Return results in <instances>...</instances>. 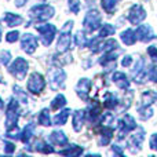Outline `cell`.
<instances>
[{
  "mask_svg": "<svg viewBox=\"0 0 157 157\" xmlns=\"http://www.w3.org/2000/svg\"><path fill=\"white\" fill-rule=\"evenodd\" d=\"M18 102L19 101L11 99V102L8 103L7 108V117H6V128L8 131V135L10 138H18L17 132H18V127H17V123H18Z\"/></svg>",
  "mask_w": 157,
  "mask_h": 157,
  "instance_id": "cell-1",
  "label": "cell"
},
{
  "mask_svg": "<svg viewBox=\"0 0 157 157\" xmlns=\"http://www.w3.org/2000/svg\"><path fill=\"white\" fill-rule=\"evenodd\" d=\"M52 15H54V8L48 4L35 6V7L29 11V17L32 18V21H36V22L48 21Z\"/></svg>",
  "mask_w": 157,
  "mask_h": 157,
  "instance_id": "cell-2",
  "label": "cell"
},
{
  "mask_svg": "<svg viewBox=\"0 0 157 157\" xmlns=\"http://www.w3.org/2000/svg\"><path fill=\"white\" fill-rule=\"evenodd\" d=\"M72 25L73 22L68 21L65 24V26L62 28L61 30V36H59V40H58V51L59 52H66L69 48H71V41H72V36H71V29H72Z\"/></svg>",
  "mask_w": 157,
  "mask_h": 157,
  "instance_id": "cell-3",
  "label": "cell"
},
{
  "mask_svg": "<svg viewBox=\"0 0 157 157\" xmlns=\"http://www.w3.org/2000/svg\"><path fill=\"white\" fill-rule=\"evenodd\" d=\"M83 25H84V29H86L87 33H92L94 30H97L98 28L101 26V15L98 11L95 10H91L86 14L84 17V21H83Z\"/></svg>",
  "mask_w": 157,
  "mask_h": 157,
  "instance_id": "cell-4",
  "label": "cell"
},
{
  "mask_svg": "<svg viewBox=\"0 0 157 157\" xmlns=\"http://www.w3.org/2000/svg\"><path fill=\"white\" fill-rule=\"evenodd\" d=\"M28 61L24 59V58H17L15 61L13 62V65L10 66V73L13 76H15L18 80H24L25 76H26V72H28Z\"/></svg>",
  "mask_w": 157,
  "mask_h": 157,
  "instance_id": "cell-5",
  "label": "cell"
},
{
  "mask_svg": "<svg viewBox=\"0 0 157 157\" xmlns=\"http://www.w3.org/2000/svg\"><path fill=\"white\" fill-rule=\"evenodd\" d=\"M36 29H37V32L40 33L41 41H43L44 46H50L51 41L54 40L55 33H57V28H55L54 25L46 24V25H37Z\"/></svg>",
  "mask_w": 157,
  "mask_h": 157,
  "instance_id": "cell-6",
  "label": "cell"
},
{
  "mask_svg": "<svg viewBox=\"0 0 157 157\" xmlns=\"http://www.w3.org/2000/svg\"><path fill=\"white\" fill-rule=\"evenodd\" d=\"M44 86H46V81H44V77L41 76L40 73L35 72L29 76V80H28V90H29L32 94H39V92L43 91Z\"/></svg>",
  "mask_w": 157,
  "mask_h": 157,
  "instance_id": "cell-7",
  "label": "cell"
},
{
  "mask_svg": "<svg viewBox=\"0 0 157 157\" xmlns=\"http://www.w3.org/2000/svg\"><path fill=\"white\" fill-rule=\"evenodd\" d=\"M146 18V11L144 10L141 4H134L128 11V21L132 25H138Z\"/></svg>",
  "mask_w": 157,
  "mask_h": 157,
  "instance_id": "cell-8",
  "label": "cell"
},
{
  "mask_svg": "<svg viewBox=\"0 0 157 157\" xmlns=\"http://www.w3.org/2000/svg\"><path fill=\"white\" fill-rule=\"evenodd\" d=\"M134 33H135V39L139 41H149L156 37L150 25H139Z\"/></svg>",
  "mask_w": 157,
  "mask_h": 157,
  "instance_id": "cell-9",
  "label": "cell"
},
{
  "mask_svg": "<svg viewBox=\"0 0 157 157\" xmlns=\"http://www.w3.org/2000/svg\"><path fill=\"white\" fill-rule=\"evenodd\" d=\"M21 47L26 54H33L35 50L37 48V39L33 35H30V33H26V35L22 36Z\"/></svg>",
  "mask_w": 157,
  "mask_h": 157,
  "instance_id": "cell-10",
  "label": "cell"
},
{
  "mask_svg": "<svg viewBox=\"0 0 157 157\" xmlns=\"http://www.w3.org/2000/svg\"><path fill=\"white\" fill-rule=\"evenodd\" d=\"M90 90H91V81H90L88 78H81V80L78 81L77 87H76L77 95L83 101H87V98H88V94H90Z\"/></svg>",
  "mask_w": 157,
  "mask_h": 157,
  "instance_id": "cell-11",
  "label": "cell"
},
{
  "mask_svg": "<svg viewBox=\"0 0 157 157\" xmlns=\"http://www.w3.org/2000/svg\"><path fill=\"white\" fill-rule=\"evenodd\" d=\"M120 128H121L120 136H123L125 132H130V131L135 130V128H136V123H135V120L132 119V116H130V114H125L124 119H123V121L120 123Z\"/></svg>",
  "mask_w": 157,
  "mask_h": 157,
  "instance_id": "cell-12",
  "label": "cell"
},
{
  "mask_svg": "<svg viewBox=\"0 0 157 157\" xmlns=\"http://www.w3.org/2000/svg\"><path fill=\"white\" fill-rule=\"evenodd\" d=\"M99 141H98V144L101 145V146H105V145H108L109 142H110L112 136H113V130L112 128H109L108 125H103L102 128L99 130Z\"/></svg>",
  "mask_w": 157,
  "mask_h": 157,
  "instance_id": "cell-13",
  "label": "cell"
},
{
  "mask_svg": "<svg viewBox=\"0 0 157 157\" xmlns=\"http://www.w3.org/2000/svg\"><path fill=\"white\" fill-rule=\"evenodd\" d=\"M65 72L61 71V69H58V71H55L54 73H52V80H51V88L54 90H58L61 88V87L63 86V81H65Z\"/></svg>",
  "mask_w": 157,
  "mask_h": 157,
  "instance_id": "cell-14",
  "label": "cell"
},
{
  "mask_svg": "<svg viewBox=\"0 0 157 157\" xmlns=\"http://www.w3.org/2000/svg\"><path fill=\"white\" fill-rule=\"evenodd\" d=\"M50 142L54 145H59V146H63V145L68 144V138L66 135L62 132V131H54L52 134H50Z\"/></svg>",
  "mask_w": 157,
  "mask_h": 157,
  "instance_id": "cell-15",
  "label": "cell"
},
{
  "mask_svg": "<svg viewBox=\"0 0 157 157\" xmlns=\"http://www.w3.org/2000/svg\"><path fill=\"white\" fill-rule=\"evenodd\" d=\"M113 80H114V83L117 84V87L121 90H127L128 87H130V81H128L127 76H125L124 73H121V72H116V73L113 75Z\"/></svg>",
  "mask_w": 157,
  "mask_h": 157,
  "instance_id": "cell-16",
  "label": "cell"
},
{
  "mask_svg": "<svg viewBox=\"0 0 157 157\" xmlns=\"http://www.w3.org/2000/svg\"><path fill=\"white\" fill-rule=\"evenodd\" d=\"M84 117H86V112L84 110H77L76 113L73 114V130L78 132V131L81 130V127H83L84 124Z\"/></svg>",
  "mask_w": 157,
  "mask_h": 157,
  "instance_id": "cell-17",
  "label": "cell"
},
{
  "mask_svg": "<svg viewBox=\"0 0 157 157\" xmlns=\"http://www.w3.org/2000/svg\"><path fill=\"white\" fill-rule=\"evenodd\" d=\"M4 22L7 24V26H18L24 22V19H22V17L15 15L13 13H7L4 15Z\"/></svg>",
  "mask_w": 157,
  "mask_h": 157,
  "instance_id": "cell-18",
  "label": "cell"
},
{
  "mask_svg": "<svg viewBox=\"0 0 157 157\" xmlns=\"http://www.w3.org/2000/svg\"><path fill=\"white\" fill-rule=\"evenodd\" d=\"M87 113H88L90 121H94V120L97 119L98 116H99V113H101V105L98 103V101H92V103L90 105Z\"/></svg>",
  "mask_w": 157,
  "mask_h": 157,
  "instance_id": "cell-19",
  "label": "cell"
},
{
  "mask_svg": "<svg viewBox=\"0 0 157 157\" xmlns=\"http://www.w3.org/2000/svg\"><path fill=\"white\" fill-rule=\"evenodd\" d=\"M121 40H123V43L127 44V46H132V44L136 41V39H135V33H134V30H131V29L124 30V32L121 33Z\"/></svg>",
  "mask_w": 157,
  "mask_h": 157,
  "instance_id": "cell-20",
  "label": "cell"
},
{
  "mask_svg": "<svg viewBox=\"0 0 157 157\" xmlns=\"http://www.w3.org/2000/svg\"><path fill=\"white\" fill-rule=\"evenodd\" d=\"M33 128H35V125L30 123V124H28L26 127L24 128V131H22V134H21V136H19V139H21L24 144H28L29 142V139L32 138V135H33Z\"/></svg>",
  "mask_w": 157,
  "mask_h": 157,
  "instance_id": "cell-21",
  "label": "cell"
},
{
  "mask_svg": "<svg viewBox=\"0 0 157 157\" xmlns=\"http://www.w3.org/2000/svg\"><path fill=\"white\" fill-rule=\"evenodd\" d=\"M65 105H66V98L63 97L62 94H58L57 97L54 98V101L51 102V109L52 110H58V109H61Z\"/></svg>",
  "mask_w": 157,
  "mask_h": 157,
  "instance_id": "cell-22",
  "label": "cell"
},
{
  "mask_svg": "<svg viewBox=\"0 0 157 157\" xmlns=\"http://www.w3.org/2000/svg\"><path fill=\"white\" fill-rule=\"evenodd\" d=\"M69 113H71V110L69 109H65V110H62L59 114H57V116L54 117V125H62L66 123V119H68Z\"/></svg>",
  "mask_w": 157,
  "mask_h": 157,
  "instance_id": "cell-23",
  "label": "cell"
},
{
  "mask_svg": "<svg viewBox=\"0 0 157 157\" xmlns=\"http://www.w3.org/2000/svg\"><path fill=\"white\" fill-rule=\"evenodd\" d=\"M59 153L63 156H80L83 153V149L78 146H69L66 149H62Z\"/></svg>",
  "mask_w": 157,
  "mask_h": 157,
  "instance_id": "cell-24",
  "label": "cell"
},
{
  "mask_svg": "<svg viewBox=\"0 0 157 157\" xmlns=\"http://www.w3.org/2000/svg\"><path fill=\"white\" fill-rule=\"evenodd\" d=\"M39 123L44 127H48L51 125V120H50V113H48V109H43L39 114Z\"/></svg>",
  "mask_w": 157,
  "mask_h": 157,
  "instance_id": "cell-25",
  "label": "cell"
},
{
  "mask_svg": "<svg viewBox=\"0 0 157 157\" xmlns=\"http://www.w3.org/2000/svg\"><path fill=\"white\" fill-rule=\"evenodd\" d=\"M105 108H108V109H113L114 106L117 105V98L114 97L112 92H106L105 94Z\"/></svg>",
  "mask_w": 157,
  "mask_h": 157,
  "instance_id": "cell-26",
  "label": "cell"
},
{
  "mask_svg": "<svg viewBox=\"0 0 157 157\" xmlns=\"http://www.w3.org/2000/svg\"><path fill=\"white\" fill-rule=\"evenodd\" d=\"M119 0H102V7L106 13L109 14H113L114 13V8H116V4Z\"/></svg>",
  "mask_w": 157,
  "mask_h": 157,
  "instance_id": "cell-27",
  "label": "cell"
},
{
  "mask_svg": "<svg viewBox=\"0 0 157 157\" xmlns=\"http://www.w3.org/2000/svg\"><path fill=\"white\" fill-rule=\"evenodd\" d=\"M138 112H139V117H141V120H147L149 117H152V114H153V110H152L150 106L142 105V108H139Z\"/></svg>",
  "mask_w": 157,
  "mask_h": 157,
  "instance_id": "cell-28",
  "label": "cell"
},
{
  "mask_svg": "<svg viewBox=\"0 0 157 157\" xmlns=\"http://www.w3.org/2000/svg\"><path fill=\"white\" fill-rule=\"evenodd\" d=\"M75 43H76L78 47H86L87 43H88V40H87L86 35H84L81 30H78L76 35H75Z\"/></svg>",
  "mask_w": 157,
  "mask_h": 157,
  "instance_id": "cell-29",
  "label": "cell"
},
{
  "mask_svg": "<svg viewBox=\"0 0 157 157\" xmlns=\"http://www.w3.org/2000/svg\"><path fill=\"white\" fill-rule=\"evenodd\" d=\"M113 33H114V28L112 26V25H103L99 30V37L103 39V37H106V36L113 35Z\"/></svg>",
  "mask_w": 157,
  "mask_h": 157,
  "instance_id": "cell-30",
  "label": "cell"
},
{
  "mask_svg": "<svg viewBox=\"0 0 157 157\" xmlns=\"http://www.w3.org/2000/svg\"><path fill=\"white\" fill-rule=\"evenodd\" d=\"M37 152H41V153H52L54 152V149H52L51 146H48V145L43 144V142H37L36 144V147H35Z\"/></svg>",
  "mask_w": 157,
  "mask_h": 157,
  "instance_id": "cell-31",
  "label": "cell"
},
{
  "mask_svg": "<svg viewBox=\"0 0 157 157\" xmlns=\"http://www.w3.org/2000/svg\"><path fill=\"white\" fill-rule=\"evenodd\" d=\"M11 59V54L8 51H0V62L3 63V65H8V62H10Z\"/></svg>",
  "mask_w": 157,
  "mask_h": 157,
  "instance_id": "cell-32",
  "label": "cell"
},
{
  "mask_svg": "<svg viewBox=\"0 0 157 157\" xmlns=\"http://www.w3.org/2000/svg\"><path fill=\"white\" fill-rule=\"evenodd\" d=\"M18 37H19L18 30H14V32L7 33V36H6V40H7L8 43H14V41L18 40Z\"/></svg>",
  "mask_w": 157,
  "mask_h": 157,
  "instance_id": "cell-33",
  "label": "cell"
},
{
  "mask_svg": "<svg viewBox=\"0 0 157 157\" xmlns=\"http://www.w3.org/2000/svg\"><path fill=\"white\" fill-rule=\"evenodd\" d=\"M69 8L75 14H77L80 11V3H78V0H69Z\"/></svg>",
  "mask_w": 157,
  "mask_h": 157,
  "instance_id": "cell-34",
  "label": "cell"
},
{
  "mask_svg": "<svg viewBox=\"0 0 157 157\" xmlns=\"http://www.w3.org/2000/svg\"><path fill=\"white\" fill-rule=\"evenodd\" d=\"M14 92H15L17 95H18L19 98H21V102H26V94H25L24 91H22L19 87H17V86H14Z\"/></svg>",
  "mask_w": 157,
  "mask_h": 157,
  "instance_id": "cell-35",
  "label": "cell"
},
{
  "mask_svg": "<svg viewBox=\"0 0 157 157\" xmlns=\"http://www.w3.org/2000/svg\"><path fill=\"white\" fill-rule=\"evenodd\" d=\"M147 54L150 55V58H152L153 61H157V48L156 47H149V48H147Z\"/></svg>",
  "mask_w": 157,
  "mask_h": 157,
  "instance_id": "cell-36",
  "label": "cell"
},
{
  "mask_svg": "<svg viewBox=\"0 0 157 157\" xmlns=\"http://www.w3.org/2000/svg\"><path fill=\"white\" fill-rule=\"evenodd\" d=\"M149 77H150V80H153L155 83H157V66H153V68L150 69Z\"/></svg>",
  "mask_w": 157,
  "mask_h": 157,
  "instance_id": "cell-37",
  "label": "cell"
},
{
  "mask_svg": "<svg viewBox=\"0 0 157 157\" xmlns=\"http://www.w3.org/2000/svg\"><path fill=\"white\" fill-rule=\"evenodd\" d=\"M14 150H15V146H14L13 144H10V142H6L4 152H6V153H8V155H11V153H14Z\"/></svg>",
  "mask_w": 157,
  "mask_h": 157,
  "instance_id": "cell-38",
  "label": "cell"
},
{
  "mask_svg": "<svg viewBox=\"0 0 157 157\" xmlns=\"http://www.w3.org/2000/svg\"><path fill=\"white\" fill-rule=\"evenodd\" d=\"M149 145H150V147H152L153 150H157V134H153L152 135Z\"/></svg>",
  "mask_w": 157,
  "mask_h": 157,
  "instance_id": "cell-39",
  "label": "cell"
},
{
  "mask_svg": "<svg viewBox=\"0 0 157 157\" xmlns=\"http://www.w3.org/2000/svg\"><path fill=\"white\" fill-rule=\"evenodd\" d=\"M131 62H132V59H131V57H130V55H127V57H124V59H123L121 65L127 68V66H130V65H131Z\"/></svg>",
  "mask_w": 157,
  "mask_h": 157,
  "instance_id": "cell-40",
  "label": "cell"
},
{
  "mask_svg": "<svg viewBox=\"0 0 157 157\" xmlns=\"http://www.w3.org/2000/svg\"><path fill=\"white\" fill-rule=\"evenodd\" d=\"M28 0H15V6L17 7H22V6H25V3H26Z\"/></svg>",
  "mask_w": 157,
  "mask_h": 157,
  "instance_id": "cell-41",
  "label": "cell"
},
{
  "mask_svg": "<svg viewBox=\"0 0 157 157\" xmlns=\"http://www.w3.org/2000/svg\"><path fill=\"white\" fill-rule=\"evenodd\" d=\"M3 108H4V103H3V101L0 99V109H3Z\"/></svg>",
  "mask_w": 157,
  "mask_h": 157,
  "instance_id": "cell-42",
  "label": "cell"
},
{
  "mask_svg": "<svg viewBox=\"0 0 157 157\" xmlns=\"http://www.w3.org/2000/svg\"><path fill=\"white\" fill-rule=\"evenodd\" d=\"M0 36H2V32H0Z\"/></svg>",
  "mask_w": 157,
  "mask_h": 157,
  "instance_id": "cell-43",
  "label": "cell"
},
{
  "mask_svg": "<svg viewBox=\"0 0 157 157\" xmlns=\"http://www.w3.org/2000/svg\"><path fill=\"white\" fill-rule=\"evenodd\" d=\"M0 83H2V80H0Z\"/></svg>",
  "mask_w": 157,
  "mask_h": 157,
  "instance_id": "cell-44",
  "label": "cell"
}]
</instances>
